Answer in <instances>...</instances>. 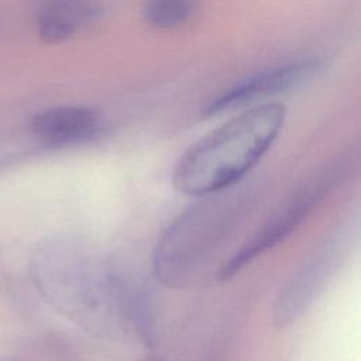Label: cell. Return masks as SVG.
<instances>
[{
  "label": "cell",
  "instance_id": "obj_6",
  "mask_svg": "<svg viewBox=\"0 0 361 361\" xmlns=\"http://www.w3.org/2000/svg\"><path fill=\"white\" fill-rule=\"evenodd\" d=\"M319 68L314 58H300L255 72L210 99L202 109L203 116H219L271 96L288 92L306 82Z\"/></svg>",
  "mask_w": 361,
  "mask_h": 361
},
{
  "label": "cell",
  "instance_id": "obj_10",
  "mask_svg": "<svg viewBox=\"0 0 361 361\" xmlns=\"http://www.w3.org/2000/svg\"><path fill=\"white\" fill-rule=\"evenodd\" d=\"M142 361H162L161 358H157V357H149V358H145Z\"/></svg>",
  "mask_w": 361,
  "mask_h": 361
},
{
  "label": "cell",
  "instance_id": "obj_11",
  "mask_svg": "<svg viewBox=\"0 0 361 361\" xmlns=\"http://www.w3.org/2000/svg\"><path fill=\"white\" fill-rule=\"evenodd\" d=\"M0 361H16V360H0Z\"/></svg>",
  "mask_w": 361,
  "mask_h": 361
},
{
  "label": "cell",
  "instance_id": "obj_8",
  "mask_svg": "<svg viewBox=\"0 0 361 361\" xmlns=\"http://www.w3.org/2000/svg\"><path fill=\"white\" fill-rule=\"evenodd\" d=\"M103 16L94 1H45L35 14L38 37L48 44L62 42Z\"/></svg>",
  "mask_w": 361,
  "mask_h": 361
},
{
  "label": "cell",
  "instance_id": "obj_9",
  "mask_svg": "<svg viewBox=\"0 0 361 361\" xmlns=\"http://www.w3.org/2000/svg\"><path fill=\"white\" fill-rule=\"evenodd\" d=\"M197 4L186 0H155L142 6V20L158 30H171L183 25L196 13Z\"/></svg>",
  "mask_w": 361,
  "mask_h": 361
},
{
  "label": "cell",
  "instance_id": "obj_2",
  "mask_svg": "<svg viewBox=\"0 0 361 361\" xmlns=\"http://www.w3.org/2000/svg\"><path fill=\"white\" fill-rule=\"evenodd\" d=\"M285 116L281 103H264L213 128L179 157L172 176L175 188L193 196L228 189L269 149Z\"/></svg>",
  "mask_w": 361,
  "mask_h": 361
},
{
  "label": "cell",
  "instance_id": "obj_1",
  "mask_svg": "<svg viewBox=\"0 0 361 361\" xmlns=\"http://www.w3.org/2000/svg\"><path fill=\"white\" fill-rule=\"evenodd\" d=\"M38 288L65 314L96 333L131 330L152 341L148 296L89 245L72 238L44 243L34 259Z\"/></svg>",
  "mask_w": 361,
  "mask_h": 361
},
{
  "label": "cell",
  "instance_id": "obj_7",
  "mask_svg": "<svg viewBox=\"0 0 361 361\" xmlns=\"http://www.w3.org/2000/svg\"><path fill=\"white\" fill-rule=\"evenodd\" d=\"M28 127L42 144L66 147L94 138L102 130V118L89 107L56 106L34 114Z\"/></svg>",
  "mask_w": 361,
  "mask_h": 361
},
{
  "label": "cell",
  "instance_id": "obj_4",
  "mask_svg": "<svg viewBox=\"0 0 361 361\" xmlns=\"http://www.w3.org/2000/svg\"><path fill=\"white\" fill-rule=\"evenodd\" d=\"M341 166H333L329 172L303 185L258 231L247 240L219 269V279L227 281L238 274L258 255L285 240L319 204L341 176Z\"/></svg>",
  "mask_w": 361,
  "mask_h": 361
},
{
  "label": "cell",
  "instance_id": "obj_5",
  "mask_svg": "<svg viewBox=\"0 0 361 361\" xmlns=\"http://www.w3.org/2000/svg\"><path fill=\"white\" fill-rule=\"evenodd\" d=\"M343 241L338 234L331 235L320 245L289 279L281 286L274 303V323L286 327L295 323L312 306L326 285L337 259H340Z\"/></svg>",
  "mask_w": 361,
  "mask_h": 361
},
{
  "label": "cell",
  "instance_id": "obj_3",
  "mask_svg": "<svg viewBox=\"0 0 361 361\" xmlns=\"http://www.w3.org/2000/svg\"><path fill=\"white\" fill-rule=\"evenodd\" d=\"M248 190H221L180 213L158 240L152 272L165 286L189 283L243 216Z\"/></svg>",
  "mask_w": 361,
  "mask_h": 361
}]
</instances>
